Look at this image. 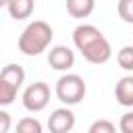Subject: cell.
Wrapping results in <instances>:
<instances>
[{
    "mask_svg": "<svg viewBox=\"0 0 133 133\" xmlns=\"http://www.w3.org/2000/svg\"><path fill=\"white\" fill-rule=\"evenodd\" d=\"M48 64L54 71H69L75 64V54L66 46H54L48 54Z\"/></svg>",
    "mask_w": 133,
    "mask_h": 133,
    "instance_id": "cell-7",
    "label": "cell"
},
{
    "mask_svg": "<svg viewBox=\"0 0 133 133\" xmlns=\"http://www.w3.org/2000/svg\"><path fill=\"white\" fill-rule=\"evenodd\" d=\"M52 37H54V31L46 21H33L23 29L19 37V50L25 56H37L50 46Z\"/></svg>",
    "mask_w": 133,
    "mask_h": 133,
    "instance_id": "cell-2",
    "label": "cell"
},
{
    "mask_svg": "<svg viewBox=\"0 0 133 133\" xmlns=\"http://www.w3.org/2000/svg\"><path fill=\"white\" fill-rule=\"evenodd\" d=\"M33 8H35V0H10L8 6H6L8 15H10L15 21L27 19V17L33 12Z\"/></svg>",
    "mask_w": 133,
    "mask_h": 133,
    "instance_id": "cell-9",
    "label": "cell"
},
{
    "mask_svg": "<svg viewBox=\"0 0 133 133\" xmlns=\"http://www.w3.org/2000/svg\"><path fill=\"white\" fill-rule=\"evenodd\" d=\"M116 10L125 23H133V0H118Z\"/></svg>",
    "mask_w": 133,
    "mask_h": 133,
    "instance_id": "cell-14",
    "label": "cell"
},
{
    "mask_svg": "<svg viewBox=\"0 0 133 133\" xmlns=\"http://www.w3.org/2000/svg\"><path fill=\"white\" fill-rule=\"evenodd\" d=\"M121 133H133V112H125L118 121Z\"/></svg>",
    "mask_w": 133,
    "mask_h": 133,
    "instance_id": "cell-15",
    "label": "cell"
},
{
    "mask_svg": "<svg viewBox=\"0 0 133 133\" xmlns=\"http://www.w3.org/2000/svg\"><path fill=\"white\" fill-rule=\"evenodd\" d=\"M10 129V114L6 110H0V133H8Z\"/></svg>",
    "mask_w": 133,
    "mask_h": 133,
    "instance_id": "cell-16",
    "label": "cell"
},
{
    "mask_svg": "<svg viewBox=\"0 0 133 133\" xmlns=\"http://www.w3.org/2000/svg\"><path fill=\"white\" fill-rule=\"evenodd\" d=\"M56 96L66 106L79 104L85 98V81L75 73H66L56 81Z\"/></svg>",
    "mask_w": 133,
    "mask_h": 133,
    "instance_id": "cell-4",
    "label": "cell"
},
{
    "mask_svg": "<svg viewBox=\"0 0 133 133\" xmlns=\"http://www.w3.org/2000/svg\"><path fill=\"white\" fill-rule=\"evenodd\" d=\"M87 133H116V127H114V123L108 121V118H98V121H94V123L89 125Z\"/></svg>",
    "mask_w": 133,
    "mask_h": 133,
    "instance_id": "cell-13",
    "label": "cell"
},
{
    "mask_svg": "<svg viewBox=\"0 0 133 133\" xmlns=\"http://www.w3.org/2000/svg\"><path fill=\"white\" fill-rule=\"evenodd\" d=\"M73 127H75V114L69 108H56L48 116L50 133H69Z\"/></svg>",
    "mask_w": 133,
    "mask_h": 133,
    "instance_id": "cell-6",
    "label": "cell"
},
{
    "mask_svg": "<svg viewBox=\"0 0 133 133\" xmlns=\"http://www.w3.org/2000/svg\"><path fill=\"white\" fill-rule=\"evenodd\" d=\"M73 42L77 50L83 54V58L91 64H104L112 56V48L108 39L102 35V31L94 25H79L73 31Z\"/></svg>",
    "mask_w": 133,
    "mask_h": 133,
    "instance_id": "cell-1",
    "label": "cell"
},
{
    "mask_svg": "<svg viewBox=\"0 0 133 133\" xmlns=\"http://www.w3.org/2000/svg\"><path fill=\"white\" fill-rule=\"evenodd\" d=\"M116 60H118V66H121V69L133 71V46L121 48V52L116 54Z\"/></svg>",
    "mask_w": 133,
    "mask_h": 133,
    "instance_id": "cell-12",
    "label": "cell"
},
{
    "mask_svg": "<svg viewBox=\"0 0 133 133\" xmlns=\"http://www.w3.org/2000/svg\"><path fill=\"white\" fill-rule=\"evenodd\" d=\"M50 102V87L44 81H35L31 83L25 91H23V106L29 112H39L48 106Z\"/></svg>",
    "mask_w": 133,
    "mask_h": 133,
    "instance_id": "cell-5",
    "label": "cell"
},
{
    "mask_svg": "<svg viewBox=\"0 0 133 133\" xmlns=\"http://www.w3.org/2000/svg\"><path fill=\"white\" fill-rule=\"evenodd\" d=\"M25 81V71L19 64H6L0 73V106H8L12 104V100L17 98L19 87Z\"/></svg>",
    "mask_w": 133,
    "mask_h": 133,
    "instance_id": "cell-3",
    "label": "cell"
},
{
    "mask_svg": "<svg viewBox=\"0 0 133 133\" xmlns=\"http://www.w3.org/2000/svg\"><path fill=\"white\" fill-rule=\"evenodd\" d=\"M96 0H66V10L73 19H85L94 12Z\"/></svg>",
    "mask_w": 133,
    "mask_h": 133,
    "instance_id": "cell-10",
    "label": "cell"
},
{
    "mask_svg": "<svg viewBox=\"0 0 133 133\" xmlns=\"http://www.w3.org/2000/svg\"><path fill=\"white\" fill-rule=\"evenodd\" d=\"M17 133H42V123L33 116H25L17 123Z\"/></svg>",
    "mask_w": 133,
    "mask_h": 133,
    "instance_id": "cell-11",
    "label": "cell"
},
{
    "mask_svg": "<svg viewBox=\"0 0 133 133\" xmlns=\"http://www.w3.org/2000/svg\"><path fill=\"white\" fill-rule=\"evenodd\" d=\"M114 98H116V102H118L121 106H127V108L133 106V75L121 77V79L116 81Z\"/></svg>",
    "mask_w": 133,
    "mask_h": 133,
    "instance_id": "cell-8",
    "label": "cell"
},
{
    "mask_svg": "<svg viewBox=\"0 0 133 133\" xmlns=\"http://www.w3.org/2000/svg\"><path fill=\"white\" fill-rule=\"evenodd\" d=\"M8 2H10V0H0V6H4V8H6V6H8Z\"/></svg>",
    "mask_w": 133,
    "mask_h": 133,
    "instance_id": "cell-17",
    "label": "cell"
}]
</instances>
